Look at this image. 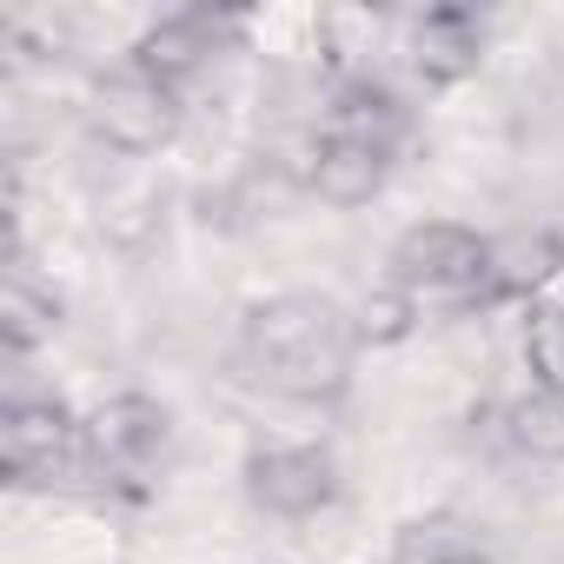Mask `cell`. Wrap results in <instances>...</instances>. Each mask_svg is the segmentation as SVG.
<instances>
[{
  "instance_id": "6da1fadb",
  "label": "cell",
  "mask_w": 564,
  "mask_h": 564,
  "mask_svg": "<svg viewBox=\"0 0 564 564\" xmlns=\"http://www.w3.org/2000/svg\"><path fill=\"white\" fill-rule=\"evenodd\" d=\"M239 346H246L252 372L286 399H339L359 366L352 306H339L326 293H272V300L246 306Z\"/></svg>"
},
{
  "instance_id": "7a4b0ae2",
  "label": "cell",
  "mask_w": 564,
  "mask_h": 564,
  "mask_svg": "<svg viewBox=\"0 0 564 564\" xmlns=\"http://www.w3.org/2000/svg\"><path fill=\"white\" fill-rule=\"evenodd\" d=\"M180 120H186L180 87L140 74L133 61H120L113 74H100V80L87 87V133H94L107 153H120V160H147V153L173 147Z\"/></svg>"
},
{
  "instance_id": "3957f363",
  "label": "cell",
  "mask_w": 564,
  "mask_h": 564,
  "mask_svg": "<svg viewBox=\"0 0 564 564\" xmlns=\"http://www.w3.org/2000/svg\"><path fill=\"white\" fill-rule=\"evenodd\" d=\"M485 259H491V239L458 226V219H419L392 239L386 252V279L405 286L412 300H458L471 306L478 286H485Z\"/></svg>"
},
{
  "instance_id": "277c9868",
  "label": "cell",
  "mask_w": 564,
  "mask_h": 564,
  "mask_svg": "<svg viewBox=\"0 0 564 564\" xmlns=\"http://www.w3.org/2000/svg\"><path fill=\"white\" fill-rule=\"evenodd\" d=\"M74 465H87V419H74V405L54 392L8 399V412H0V478L14 491H41Z\"/></svg>"
},
{
  "instance_id": "5b68a950",
  "label": "cell",
  "mask_w": 564,
  "mask_h": 564,
  "mask_svg": "<svg viewBox=\"0 0 564 564\" xmlns=\"http://www.w3.org/2000/svg\"><path fill=\"white\" fill-rule=\"evenodd\" d=\"M239 485H246L252 511L306 524V518L333 511V498H339V458L326 445H252L246 465H239Z\"/></svg>"
},
{
  "instance_id": "8992f818",
  "label": "cell",
  "mask_w": 564,
  "mask_h": 564,
  "mask_svg": "<svg viewBox=\"0 0 564 564\" xmlns=\"http://www.w3.org/2000/svg\"><path fill=\"white\" fill-rule=\"evenodd\" d=\"M173 452V412L153 392H113L87 412V465L113 485L153 478Z\"/></svg>"
},
{
  "instance_id": "52a82bcc",
  "label": "cell",
  "mask_w": 564,
  "mask_h": 564,
  "mask_svg": "<svg viewBox=\"0 0 564 564\" xmlns=\"http://www.w3.org/2000/svg\"><path fill=\"white\" fill-rule=\"evenodd\" d=\"M239 14H213V8H173V14H160V21H147L140 28V41H133V67L140 74H153V80H166V87H186V80H199L219 54H226V41H239Z\"/></svg>"
},
{
  "instance_id": "ba28073f",
  "label": "cell",
  "mask_w": 564,
  "mask_h": 564,
  "mask_svg": "<svg viewBox=\"0 0 564 564\" xmlns=\"http://www.w3.org/2000/svg\"><path fill=\"white\" fill-rule=\"evenodd\" d=\"M386 180H392V147L359 140V133H333V127H319V133L306 140L300 186H306L313 199L352 213V206H372V199L386 193Z\"/></svg>"
},
{
  "instance_id": "9c48e42d",
  "label": "cell",
  "mask_w": 564,
  "mask_h": 564,
  "mask_svg": "<svg viewBox=\"0 0 564 564\" xmlns=\"http://www.w3.org/2000/svg\"><path fill=\"white\" fill-rule=\"evenodd\" d=\"M551 286H564V232L557 226H511L491 239L485 286L471 306H538Z\"/></svg>"
},
{
  "instance_id": "30bf717a",
  "label": "cell",
  "mask_w": 564,
  "mask_h": 564,
  "mask_svg": "<svg viewBox=\"0 0 564 564\" xmlns=\"http://www.w3.org/2000/svg\"><path fill=\"white\" fill-rule=\"evenodd\" d=\"M405 54H412V74L425 87H458L485 67V21L471 8H458V0H438V8L412 14Z\"/></svg>"
},
{
  "instance_id": "8fae6325",
  "label": "cell",
  "mask_w": 564,
  "mask_h": 564,
  "mask_svg": "<svg viewBox=\"0 0 564 564\" xmlns=\"http://www.w3.org/2000/svg\"><path fill=\"white\" fill-rule=\"evenodd\" d=\"M54 333H61V300L28 279V259H8V293H0V346H8V359L54 346Z\"/></svg>"
},
{
  "instance_id": "7c38bea8",
  "label": "cell",
  "mask_w": 564,
  "mask_h": 564,
  "mask_svg": "<svg viewBox=\"0 0 564 564\" xmlns=\"http://www.w3.org/2000/svg\"><path fill=\"white\" fill-rule=\"evenodd\" d=\"M326 127H333V133L379 140V147H399V133H405V107H399V94H392L386 80L352 74V80L333 87V100H326Z\"/></svg>"
},
{
  "instance_id": "4fadbf2b",
  "label": "cell",
  "mask_w": 564,
  "mask_h": 564,
  "mask_svg": "<svg viewBox=\"0 0 564 564\" xmlns=\"http://www.w3.org/2000/svg\"><path fill=\"white\" fill-rule=\"evenodd\" d=\"M498 432H505V445L518 452V458H531V465H564V399H551V392H518L505 412H498Z\"/></svg>"
},
{
  "instance_id": "5bb4252c",
  "label": "cell",
  "mask_w": 564,
  "mask_h": 564,
  "mask_svg": "<svg viewBox=\"0 0 564 564\" xmlns=\"http://www.w3.org/2000/svg\"><path fill=\"white\" fill-rule=\"evenodd\" d=\"M419 313H425V300H412L405 286H392V279H386V286H372L359 306H352V333H359V352L372 346H399V339H412L419 333Z\"/></svg>"
},
{
  "instance_id": "9a60e30c",
  "label": "cell",
  "mask_w": 564,
  "mask_h": 564,
  "mask_svg": "<svg viewBox=\"0 0 564 564\" xmlns=\"http://www.w3.org/2000/svg\"><path fill=\"white\" fill-rule=\"evenodd\" d=\"M524 372L538 392L564 399V306L557 300L524 306Z\"/></svg>"
},
{
  "instance_id": "2e32d148",
  "label": "cell",
  "mask_w": 564,
  "mask_h": 564,
  "mask_svg": "<svg viewBox=\"0 0 564 564\" xmlns=\"http://www.w3.org/2000/svg\"><path fill=\"white\" fill-rule=\"evenodd\" d=\"M471 551H478V544H471L465 524L445 518V511H432V518H405L399 538H392V564H465Z\"/></svg>"
},
{
  "instance_id": "e0dca14e",
  "label": "cell",
  "mask_w": 564,
  "mask_h": 564,
  "mask_svg": "<svg viewBox=\"0 0 564 564\" xmlns=\"http://www.w3.org/2000/svg\"><path fill=\"white\" fill-rule=\"evenodd\" d=\"M465 564H491V557H478V551H471V557H465Z\"/></svg>"
}]
</instances>
